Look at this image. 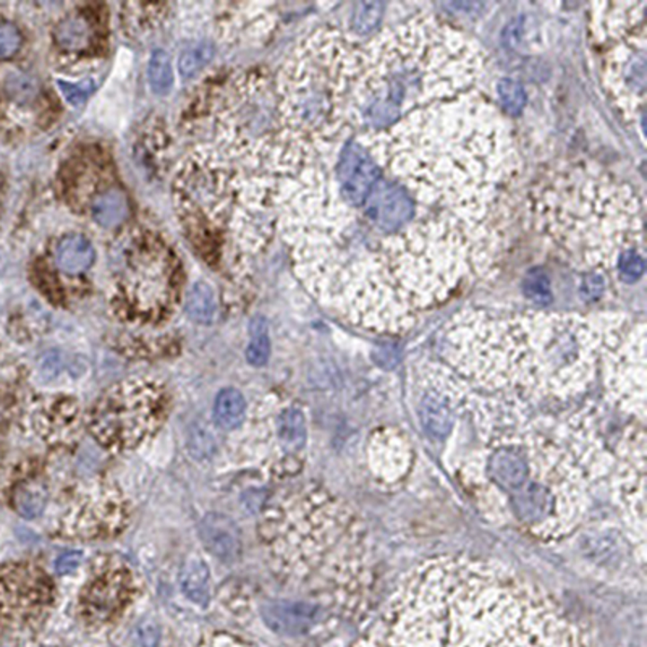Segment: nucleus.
<instances>
[{
    "label": "nucleus",
    "instance_id": "f257e3e1",
    "mask_svg": "<svg viewBox=\"0 0 647 647\" xmlns=\"http://www.w3.org/2000/svg\"><path fill=\"white\" fill-rule=\"evenodd\" d=\"M380 169L352 213L285 222L312 293L363 328L398 332L481 271L507 177L503 120L476 86L413 91L384 127L344 120Z\"/></svg>",
    "mask_w": 647,
    "mask_h": 647
},
{
    "label": "nucleus",
    "instance_id": "f03ea898",
    "mask_svg": "<svg viewBox=\"0 0 647 647\" xmlns=\"http://www.w3.org/2000/svg\"><path fill=\"white\" fill-rule=\"evenodd\" d=\"M165 392L148 380L107 390L91 411V434L110 450H128L156 431L165 416Z\"/></svg>",
    "mask_w": 647,
    "mask_h": 647
},
{
    "label": "nucleus",
    "instance_id": "7ed1b4c3",
    "mask_svg": "<svg viewBox=\"0 0 647 647\" xmlns=\"http://www.w3.org/2000/svg\"><path fill=\"white\" fill-rule=\"evenodd\" d=\"M172 269L169 251L161 243L151 240L135 248L122 279L125 310L143 322L162 319L175 293Z\"/></svg>",
    "mask_w": 647,
    "mask_h": 647
},
{
    "label": "nucleus",
    "instance_id": "20e7f679",
    "mask_svg": "<svg viewBox=\"0 0 647 647\" xmlns=\"http://www.w3.org/2000/svg\"><path fill=\"white\" fill-rule=\"evenodd\" d=\"M133 590L132 576L120 568H107L92 576L83 590V606L88 614L106 616L120 610Z\"/></svg>",
    "mask_w": 647,
    "mask_h": 647
},
{
    "label": "nucleus",
    "instance_id": "39448f33",
    "mask_svg": "<svg viewBox=\"0 0 647 647\" xmlns=\"http://www.w3.org/2000/svg\"><path fill=\"white\" fill-rule=\"evenodd\" d=\"M487 476L511 497L531 481L529 451L515 443L500 445L487 459Z\"/></svg>",
    "mask_w": 647,
    "mask_h": 647
},
{
    "label": "nucleus",
    "instance_id": "423d86ee",
    "mask_svg": "<svg viewBox=\"0 0 647 647\" xmlns=\"http://www.w3.org/2000/svg\"><path fill=\"white\" fill-rule=\"evenodd\" d=\"M263 620L272 631L287 636H298L311 630L319 622V606L311 602L280 600L269 602L263 607Z\"/></svg>",
    "mask_w": 647,
    "mask_h": 647
},
{
    "label": "nucleus",
    "instance_id": "0eeeda50",
    "mask_svg": "<svg viewBox=\"0 0 647 647\" xmlns=\"http://www.w3.org/2000/svg\"><path fill=\"white\" fill-rule=\"evenodd\" d=\"M199 538L205 549L223 564H235L241 557V533L229 516L205 515L199 523Z\"/></svg>",
    "mask_w": 647,
    "mask_h": 647
},
{
    "label": "nucleus",
    "instance_id": "6e6552de",
    "mask_svg": "<svg viewBox=\"0 0 647 647\" xmlns=\"http://www.w3.org/2000/svg\"><path fill=\"white\" fill-rule=\"evenodd\" d=\"M96 259V251L90 240L83 235L62 238L56 249V263L68 275H78L88 271Z\"/></svg>",
    "mask_w": 647,
    "mask_h": 647
},
{
    "label": "nucleus",
    "instance_id": "1a4fd4ad",
    "mask_svg": "<svg viewBox=\"0 0 647 647\" xmlns=\"http://www.w3.org/2000/svg\"><path fill=\"white\" fill-rule=\"evenodd\" d=\"M180 586L183 594L197 606H205L211 599V574L205 560L189 555L180 570Z\"/></svg>",
    "mask_w": 647,
    "mask_h": 647
},
{
    "label": "nucleus",
    "instance_id": "9d476101",
    "mask_svg": "<svg viewBox=\"0 0 647 647\" xmlns=\"http://www.w3.org/2000/svg\"><path fill=\"white\" fill-rule=\"evenodd\" d=\"M419 419L426 433L435 439H445L453 429V411L439 395L423 397L419 403Z\"/></svg>",
    "mask_w": 647,
    "mask_h": 647
},
{
    "label": "nucleus",
    "instance_id": "9b49d317",
    "mask_svg": "<svg viewBox=\"0 0 647 647\" xmlns=\"http://www.w3.org/2000/svg\"><path fill=\"white\" fill-rule=\"evenodd\" d=\"M92 219L104 229H114L128 215V199L120 189H107L91 205Z\"/></svg>",
    "mask_w": 647,
    "mask_h": 647
},
{
    "label": "nucleus",
    "instance_id": "f8f14e48",
    "mask_svg": "<svg viewBox=\"0 0 647 647\" xmlns=\"http://www.w3.org/2000/svg\"><path fill=\"white\" fill-rule=\"evenodd\" d=\"M277 435L284 449L288 451L302 450L306 443V421L302 411L295 407H287L280 411L275 423Z\"/></svg>",
    "mask_w": 647,
    "mask_h": 647
},
{
    "label": "nucleus",
    "instance_id": "ddd939ff",
    "mask_svg": "<svg viewBox=\"0 0 647 647\" xmlns=\"http://www.w3.org/2000/svg\"><path fill=\"white\" fill-rule=\"evenodd\" d=\"M245 397L237 389H223L215 398L214 416L219 426L232 431L240 426L245 419Z\"/></svg>",
    "mask_w": 647,
    "mask_h": 647
},
{
    "label": "nucleus",
    "instance_id": "4468645a",
    "mask_svg": "<svg viewBox=\"0 0 647 647\" xmlns=\"http://www.w3.org/2000/svg\"><path fill=\"white\" fill-rule=\"evenodd\" d=\"M187 314L197 324H213L217 314L215 293L209 284L197 282L189 288L187 298Z\"/></svg>",
    "mask_w": 647,
    "mask_h": 647
},
{
    "label": "nucleus",
    "instance_id": "2eb2a0df",
    "mask_svg": "<svg viewBox=\"0 0 647 647\" xmlns=\"http://www.w3.org/2000/svg\"><path fill=\"white\" fill-rule=\"evenodd\" d=\"M148 80L151 90L157 96H167L172 91L175 74L172 60L165 50L156 49L153 52L149 58Z\"/></svg>",
    "mask_w": 647,
    "mask_h": 647
},
{
    "label": "nucleus",
    "instance_id": "dca6fc26",
    "mask_svg": "<svg viewBox=\"0 0 647 647\" xmlns=\"http://www.w3.org/2000/svg\"><path fill=\"white\" fill-rule=\"evenodd\" d=\"M249 344L246 348V360L256 368H261L271 356L269 328L264 318H254L249 326Z\"/></svg>",
    "mask_w": 647,
    "mask_h": 647
},
{
    "label": "nucleus",
    "instance_id": "f3484780",
    "mask_svg": "<svg viewBox=\"0 0 647 647\" xmlns=\"http://www.w3.org/2000/svg\"><path fill=\"white\" fill-rule=\"evenodd\" d=\"M215 54V48L211 41H199L181 54L179 70L185 80H191L205 70Z\"/></svg>",
    "mask_w": 647,
    "mask_h": 647
},
{
    "label": "nucleus",
    "instance_id": "a211bd4d",
    "mask_svg": "<svg viewBox=\"0 0 647 647\" xmlns=\"http://www.w3.org/2000/svg\"><path fill=\"white\" fill-rule=\"evenodd\" d=\"M58 46L66 50H82L90 41L91 30L80 17H68L56 30Z\"/></svg>",
    "mask_w": 647,
    "mask_h": 647
},
{
    "label": "nucleus",
    "instance_id": "6ab92c4d",
    "mask_svg": "<svg viewBox=\"0 0 647 647\" xmlns=\"http://www.w3.org/2000/svg\"><path fill=\"white\" fill-rule=\"evenodd\" d=\"M497 96H499L502 110L510 117H518L525 109L528 102V96L521 83L515 82L511 78H502L497 83Z\"/></svg>",
    "mask_w": 647,
    "mask_h": 647
},
{
    "label": "nucleus",
    "instance_id": "aec40b11",
    "mask_svg": "<svg viewBox=\"0 0 647 647\" xmlns=\"http://www.w3.org/2000/svg\"><path fill=\"white\" fill-rule=\"evenodd\" d=\"M382 2H360L353 10L352 30L354 33L369 34L380 25L384 17Z\"/></svg>",
    "mask_w": 647,
    "mask_h": 647
},
{
    "label": "nucleus",
    "instance_id": "412c9836",
    "mask_svg": "<svg viewBox=\"0 0 647 647\" xmlns=\"http://www.w3.org/2000/svg\"><path fill=\"white\" fill-rule=\"evenodd\" d=\"M523 293L533 303L541 304V306L552 303L554 295H552V285H550L547 274L541 269H533V271L528 272V275L523 280Z\"/></svg>",
    "mask_w": 647,
    "mask_h": 647
},
{
    "label": "nucleus",
    "instance_id": "4be33fe9",
    "mask_svg": "<svg viewBox=\"0 0 647 647\" xmlns=\"http://www.w3.org/2000/svg\"><path fill=\"white\" fill-rule=\"evenodd\" d=\"M616 269L620 272V279L625 284H633L643 277L646 271L644 256L638 249H626L616 259Z\"/></svg>",
    "mask_w": 647,
    "mask_h": 647
},
{
    "label": "nucleus",
    "instance_id": "5701e85b",
    "mask_svg": "<svg viewBox=\"0 0 647 647\" xmlns=\"http://www.w3.org/2000/svg\"><path fill=\"white\" fill-rule=\"evenodd\" d=\"M15 507L26 518H36L44 511L46 497L41 491L33 487H20L15 495Z\"/></svg>",
    "mask_w": 647,
    "mask_h": 647
},
{
    "label": "nucleus",
    "instance_id": "b1692460",
    "mask_svg": "<svg viewBox=\"0 0 647 647\" xmlns=\"http://www.w3.org/2000/svg\"><path fill=\"white\" fill-rule=\"evenodd\" d=\"M189 453L197 459H211L215 451L213 435L203 426L193 427L189 435Z\"/></svg>",
    "mask_w": 647,
    "mask_h": 647
},
{
    "label": "nucleus",
    "instance_id": "393cba45",
    "mask_svg": "<svg viewBox=\"0 0 647 647\" xmlns=\"http://www.w3.org/2000/svg\"><path fill=\"white\" fill-rule=\"evenodd\" d=\"M57 88L70 106L80 107L86 102V99L90 98L91 92L94 90V84L92 83L76 84V83H68L66 80H57Z\"/></svg>",
    "mask_w": 647,
    "mask_h": 647
},
{
    "label": "nucleus",
    "instance_id": "a878e982",
    "mask_svg": "<svg viewBox=\"0 0 647 647\" xmlns=\"http://www.w3.org/2000/svg\"><path fill=\"white\" fill-rule=\"evenodd\" d=\"M36 90H38L36 82L28 74H12L7 80V91L10 96L22 102L33 99L36 96Z\"/></svg>",
    "mask_w": 647,
    "mask_h": 647
},
{
    "label": "nucleus",
    "instance_id": "bb28decb",
    "mask_svg": "<svg viewBox=\"0 0 647 647\" xmlns=\"http://www.w3.org/2000/svg\"><path fill=\"white\" fill-rule=\"evenodd\" d=\"M607 290L606 277L600 272H590L582 275L580 293L586 302H598Z\"/></svg>",
    "mask_w": 647,
    "mask_h": 647
},
{
    "label": "nucleus",
    "instance_id": "cd10ccee",
    "mask_svg": "<svg viewBox=\"0 0 647 647\" xmlns=\"http://www.w3.org/2000/svg\"><path fill=\"white\" fill-rule=\"evenodd\" d=\"M22 46V34L17 26L10 23H0V58H9Z\"/></svg>",
    "mask_w": 647,
    "mask_h": 647
},
{
    "label": "nucleus",
    "instance_id": "c85d7f7f",
    "mask_svg": "<svg viewBox=\"0 0 647 647\" xmlns=\"http://www.w3.org/2000/svg\"><path fill=\"white\" fill-rule=\"evenodd\" d=\"M138 634V641L143 647H156L159 639H161V631L156 623L146 620V622L141 623L136 630Z\"/></svg>",
    "mask_w": 647,
    "mask_h": 647
},
{
    "label": "nucleus",
    "instance_id": "c756f323",
    "mask_svg": "<svg viewBox=\"0 0 647 647\" xmlns=\"http://www.w3.org/2000/svg\"><path fill=\"white\" fill-rule=\"evenodd\" d=\"M80 564H82V554L80 552H66L64 555L57 558L56 570L60 574L72 573L80 566Z\"/></svg>",
    "mask_w": 647,
    "mask_h": 647
},
{
    "label": "nucleus",
    "instance_id": "7c9ffc66",
    "mask_svg": "<svg viewBox=\"0 0 647 647\" xmlns=\"http://www.w3.org/2000/svg\"><path fill=\"white\" fill-rule=\"evenodd\" d=\"M205 647H248L245 646V644H240V643H235V641H232V639H217V641H214L213 644H209V646Z\"/></svg>",
    "mask_w": 647,
    "mask_h": 647
}]
</instances>
